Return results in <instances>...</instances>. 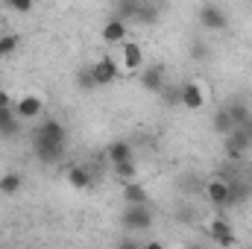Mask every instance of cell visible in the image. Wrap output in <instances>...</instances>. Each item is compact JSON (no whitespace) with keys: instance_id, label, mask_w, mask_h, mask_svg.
<instances>
[{"instance_id":"6da1fadb","label":"cell","mask_w":252,"mask_h":249,"mask_svg":"<svg viewBox=\"0 0 252 249\" xmlns=\"http://www.w3.org/2000/svg\"><path fill=\"white\" fill-rule=\"evenodd\" d=\"M64 141H67V129L59 121H44V124L35 129V135H32V144H35V153H38L41 161L62 158Z\"/></svg>"},{"instance_id":"7a4b0ae2","label":"cell","mask_w":252,"mask_h":249,"mask_svg":"<svg viewBox=\"0 0 252 249\" xmlns=\"http://www.w3.org/2000/svg\"><path fill=\"white\" fill-rule=\"evenodd\" d=\"M91 70H94V79H97V88H106V85H112L115 79H121V73H124V67L121 62L115 59V56H103V59H97V62L91 64Z\"/></svg>"},{"instance_id":"3957f363","label":"cell","mask_w":252,"mask_h":249,"mask_svg":"<svg viewBox=\"0 0 252 249\" xmlns=\"http://www.w3.org/2000/svg\"><path fill=\"white\" fill-rule=\"evenodd\" d=\"M121 223H124L126 229H132V232H144V229L153 226V211H150L147 202H141V205H126V211L121 214Z\"/></svg>"},{"instance_id":"277c9868","label":"cell","mask_w":252,"mask_h":249,"mask_svg":"<svg viewBox=\"0 0 252 249\" xmlns=\"http://www.w3.org/2000/svg\"><path fill=\"white\" fill-rule=\"evenodd\" d=\"M196 21H199V27H205V30H211V32H220V30L229 27L226 9H220V6H214V3L199 6V9H196Z\"/></svg>"},{"instance_id":"5b68a950","label":"cell","mask_w":252,"mask_h":249,"mask_svg":"<svg viewBox=\"0 0 252 249\" xmlns=\"http://www.w3.org/2000/svg\"><path fill=\"white\" fill-rule=\"evenodd\" d=\"M100 38H103V44H109V47H121L126 38H129V27H126L124 18H109L106 24H103V30H100Z\"/></svg>"},{"instance_id":"8992f818","label":"cell","mask_w":252,"mask_h":249,"mask_svg":"<svg viewBox=\"0 0 252 249\" xmlns=\"http://www.w3.org/2000/svg\"><path fill=\"white\" fill-rule=\"evenodd\" d=\"M12 109H15V115H18L21 121H35V118L44 115V100H41L38 94H24L21 100L12 103Z\"/></svg>"},{"instance_id":"52a82bcc","label":"cell","mask_w":252,"mask_h":249,"mask_svg":"<svg viewBox=\"0 0 252 249\" xmlns=\"http://www.w3.org/2000/svg\"><path fill=\"white\" fill-rule=\"evenodd\" d=\"M205 196H208L211 205L226 208V205H229V179H223V176L208 179V182H205Z\"/></svg>"},{"instance_id":"ba28073f","label":"cell","mask_w":252,"mask_h":249,"mask_svg":"<svg viewBox=\"0 0 252 249\" xmlns=\"http://www.w3.org/2000/svg\"><path fill=\"white\" fill-rule=\"evenodd\" d=\"M179 103H182L185 109H190V112L205 109V91H202V85H199V82H185L182 91H179Z\"/></svg>"},{"instance_id":"9c48e42d","label":"cell","mask_w":252,"mask_h":249,"mask_svg":"<svg viewBox=\"0 0 252 249\" xmlns=\"http://www.w3.org/2000/svg\"><path fill=\"white\" fill-rule=\"evenodd\" d=\"M121 67L124 70H141L144 67V47L138 41H124L121 44Z\"/></svg>"},{"instance_id":"30bf717a","label":"cell","mask_w":252,"mask_h":249,"mask_svg":"<svg viewBox=\"0 0 252 249\" xmlns=\"http://www.w3.org/2000/svg\"><path fill=\"white\" fill-rule=\"evenodd\" d=\"M208 238L214 241V244H220V247H238L241 241L232 235V226L226 223V220H211L208 223Z\"/></svg>"},{"instance_id":"8fae6325","label":"cell","mask_w":252,"mask_h":249,"mask_svg":"<svg viewBox=\"0 0 252 249\" xmlns=\"http://www.w3.org/2000/svg\"><path fill=\"white\" fill-rule=\"evenodd\" d=\"M64 179H67V185L73 187V190H85V187L94 185L97 176L91 173V167H85V164H73V167H67Z\"/></svg>"},{"instance_id":"7c38bea8","label":"cell","mask_w":252,"mask_h":249,"mask_svg":"<svg viewBox=\"0 0 252 249\" xmlns=\"http://www.w3.org/2000/svg\"><path fill=\"white\" fill-rule=\"evenodd\" d=\"M141 85L147 88V91H153V94H161L164 91V70L158 67V64H153V67H147L144 73H141Z\"/></svg>"},{"instance_id":"4fadbf2b","label":"cell","mask_w":252,"mask_h":249,"mask_svg":"<svg viewBox=\"0 0 252 249\" xmlns=\"http://www.w3.org/2000/svg\"><path fill=\"white\" fill-rule=\"evenodd\" d=\"M124 202L126 205H141V202H150V190L141 185L138 179H132V182H124Z\"/></svg>"},{"instance_id":"5bb4252c","label":"cell","mask_w":252,"mask_h":249,"mask_svg":"<svg viewBox=\"0 0 252 249\" xmlns=\"http://www.w3.org/2000/svg\"><path fill=\"white\" fill-rule=\"evenodd\" d=\"M106 158H109L112 164L129 161V158H132V144H129V141H112V144L106 147Z\"/></svg>"},{"instance_id":"9a60e30c","label":"cell","mask_w":252,"mask_h":249,"mask_svg":"<svg viewBox=\"0 0 252 249\" xmlns=\"http://www.w3.org/2000/svg\"><path fill=\"white\" fill-rule=\"evenodd\" d=\"M18 115H15V109L12 106H6V109H0V135H15L18 132Z\"/></svg>"},{"instance_id":"2e32d148","label":"cell","mask_w":252,"mask_h":249,"mask_svg":"<svg viewBox=\"0 0 252 249\" xmlns=\"http://www.w3.org/2000/svg\"><path fill=\"white\" fill-rule=\"evenodd\" d=\"M24 185V179H21V173H3L0 176V193L3 196H15L18 190Z\"/></svg>"},{"instance_id":"e0dca14e","label":"cell","mask_w":252,"mask_h":249,"mask_svg":"<svg viewBox=\"0 0 252 249\" xmlns=\"http://www.w3.org/2000/svg\"><path fill=\"white\" fill-rule=\"evenodd\" d=\"M211 126H214L220 135H229V132L235 129V121H232L229 109H220V112H214V118H211Z\"/></svg>"},{"instance_id":"ac0fdd59","label":"cell","mask_w":252,"mask_h":249,"mask_svg":"<svg viewBox=\"0 0 252 249\" xmlns=\"http://www.w3.org/2000/svg\"><path fill=\"white\" fill-rule=\"evenodd\" d=\"M112 170H115V176H118L121 182H132V179L138 176V167H135L132 158H129V161H118V164H112Z\"/></svg>"},{"instance_id":"d6986e66","label":"cell","mask_w":252,"mask_h":249,"mask_svg":"<svg viewBox=\"0 0 252 249\" xmlns=\"http://www.w3.org/2000/svg\"><path fill=\"white\" fill-rule=\"evenodd\" d=\"M229 115H232V121H235V126H252L250 109H247L244 103H232V106H229Z\"/></svg>"},{"instance_id":"ffe728a7","label":"cell","mask_w":252,"mask_h":249,"mask_svg":"<svg viewBox=\"0 0 252 249\" xmlns=\"http://www.w3.org/2000/svg\"><path fill=\"white\" fill-rule=\"evenodd\" d=\"M76 82H79V88H82V91H94V88H97V79H94V70H91V64L76 70Z\"/></svg>"},{"instance_id":"44dd1931","label":"cell","mask_w":252,"mask_h":249,"mask_svg":"<svg viewBox=\"0 0 252 249\" xmlns=\"http://www.w3.org/2000/svg\"><path fill=\"white\" fill-rule=\"evenodd\" d=\"M15 50H18V35H15V32L0 35V59H9Z\"/></svg>"},{"instance_id":"7402d4cb","label":"cell","mask_w":252,"mask_h":249,"mask_svg":"<svg viewBox=\"0 0 252 249\" xmlns=\"http://www.w3.org/2000/svg\"><path fill=\"white\" fill-rule=\"evenodd\" d=\"M32 6H35V0H9V9L18 12V15H30Z\"/></svg>"},{"instance_id":"603a6c76","label":"cell","mask_w":252,"mask_h":249,"mask_svg":"<svg viewBox=\"0 0 252 249\" xmlns=\"http://www.w3.org/2000/svg\"><path fill=\"white\" fill-rule=\"evenodd\" d=\"M226 158H229V161H241V158H244V150L235 147V144H226Z\"/></svg>"},{"instance_id":"cb8c5ba5","label":"cell","mask_w":252,"mask_h":249,"mask_svg":"<svg viewBox=\"0 0 252 249\" xmlns=\"http://www.w3.org/2000/svg\"><path fill=\"white\" fill-rule=\"evenodd\" d=\"M6 106H12V94L6 88H0V109H6Z\"/></svg>"}]
</instances>
